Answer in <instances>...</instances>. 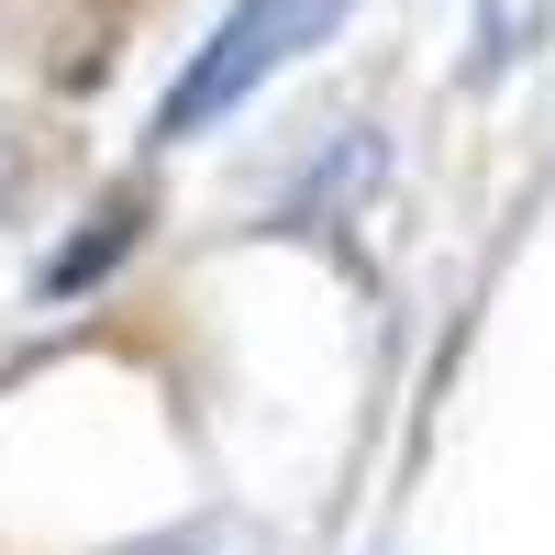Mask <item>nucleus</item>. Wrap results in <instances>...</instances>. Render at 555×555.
<instances>
[{"mask_svg":"<svg viewBox=\"0 0 555 555\" xmlns=\"http://www.w3.org/2000/svg\"><path fill=\"white\" fill-rule=\"evenodd\" d=\"M12 190H23V145L0 133V222H12Z\"/></svg>","mask_w":555,"mask_h":555,"instance_id":"3","label":"nucleus"},{"mask_svg":"<svg viewBox=\"0 0 555 555\" xmlns=\"http://www.w3.org/2000/svg\"><path fill=\"white\" fill-rule=\"evenodd\" d=\"M334 23H345V0H234V12H222V34L167 78V101H156V145H190V133H211L222 112L245 101V89H267L289 56H311Z\"/></svg>","mask_w":555,"mask_h":555,"instance_id":"1","label":"nucleus"},{"mask_svg":"<svg viewBox=\"0 0 555 555\" xmlns=\"http://www.w3.org/2000/svg\"><path fill=\"white\" fill-rule=\"evenodd\" d=\"M122 555H201V533H156V544H122Z\"/></svg>","mask_w":555,"mask_h":555,"instance_id":"4","label":"nucleus"},{"mask_svg":"<svg viewBox=\"0 0 555 555\" xmlns=\"http://www.w3.org/2000/svg\"><path fill=\"white\" fill-rule=\"evenodd\" d=\"M133 234H145V190H112L101 211H89V234H78L56 267H44V300H78L89 278H112V267L133 256Z\"/></svg>","mask_w":555,"mask_h":555,"instance_id":"2","label":"nucleus"}]
</instances>
